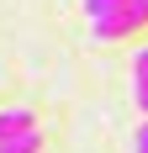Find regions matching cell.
<instances>
[{
  "label": "cell",
  "instance_id": "obj_1",
  "mask_svg": "<svg viewBox=\"0 0 148 153\" xmlns=\"http://www.w3.org/2000/svg\"><path fill=\"white\" fill-rule=\"evenodd\" d=\"M143 21H148V0H122L117 11H106L101 21H90V32H95V42H117V37L138 32Z\"/></svg>",
  "mask_w": 148,
  "mask_h": 153
},
{
  "label": "cell",
  "instance_id": "obj_2",
  "mask_svg": "<svg viewBox=\"0 0 148 153\" xmlns=\"http://www.w3.org/2000/svg\"><path fill=\"white\" fill-rule=\"evenodd\" d=\"M132 106L143 111V122H148V48L132 53Z\"/></svg>",
  "mask_w": 148,
  "mask_h": 153
},
{
  "label": "cell",
  "instance_id": "obj_3",
  "mask_svg": "<svg viewBox=\"0 0 148 153\" xmlns=\"http://www.w3.org/2000/svg\"><path fill=\"white\" fill-rule=\"evenodd\" d=\"M43 148V132L37 127H21V132H5L0 137V153H37Z\"/></svg>",
  "mask_w": 148,
  "mask_h": 153
},
{
  "label": "cell",
  "instance_id": "obj_4",
  "mask_svg": "<svg viewBox=\"0 0 148 153\" xmlns=\"http://www.w3.org/2000/svg\"><path fill=\"white\" fill-rule=\"evenodd\" d=\"M117 5H122V0H85V16H90V21H101V16L117 11Z\"/></svg>",
  "mask_w": 148,
  "mask_h": 153
},
{
  "label": "cell",
  "instance_id": "obj_5",
  "mask_svg": "<svg viewBox=\"0 0 148 153\" xmlns=\"http://www.w3.org/2000/svg\"><path fill=\"white\" fill-rule=\"evenodd\" d=\"M132 153H148V122H138V132H132Z\"/></svg>",
  "mask_w": 148,
  "mask_h": 153
}]
</instances>
